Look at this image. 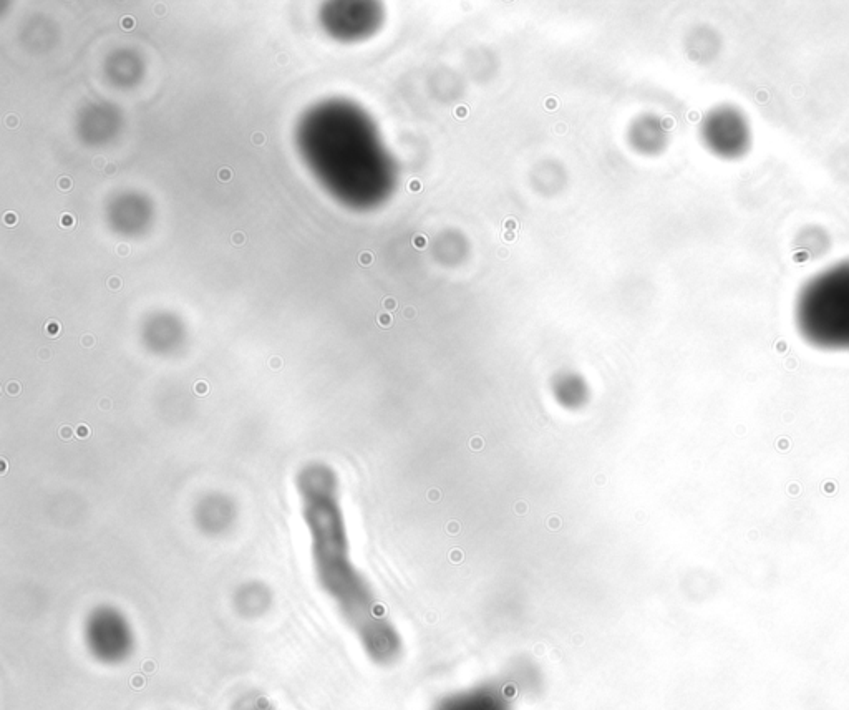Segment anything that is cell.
Here are the masks:
<instances>
[{
    "instance_id": "obj_1",
    "label": "cell",
    "mask_w": 849,
    "mask_h": 710,
    "mask_svg": "<svg viewBox=\"0 0 849 710\" xmlns=\"http://www.w3.org/2000/svg\"><path fill=\"white\" fill-rule=\"evenodd\" d=\"M795 319L810 346L849 352V259L826 268L801 287Z\"/></svg>"
},
{
    "instance_id": "obj_2",
    "label": "cell",
    "mask_w": 849,
    "mask_h": 710,
    "mask_svg": "<svg viewBox=\"0 0 849 710\" xmlns=\"http://www.w3.org/2000/svg\"><path fill=\"white\" fill-rule=\"evenodd\" d=\"M85 647L103 667H120L135 654V634L127 619L115 609H98L85 626Z\"/></svg>"
},
{
    "instance_id": "obj_3",
    "label": "cell",
    "mask_w": 849,
    "mask_h": 710,
    "mask_svg": "<svg viewBox=\"0 0 849 710\" xmlns=\"http://www.w3.org/2000/svg\"><path fill=\"white\" fill-rule=\"evenodd\" d=\"M702 140L715 156L723 160H740L752 150V123L735 105L712 108L702 122Z\"/></svg>"
},
{
    "instance_id": "obj_4",
    "label": "cell",
    "mask_w": 849,
    "mask_h": 710,
    "mask_svg": "<svg viewBox=\"0 0 849 710\" xmlns=\"http://www.w3.org/2000/svg\"><path fill=\"white\" fill-rule=\"evenodd\" d=\"M433 710H513V699L505 684L488 681L453 692Z\"/></svg>"
},
{
    "instance_id": "obj_5",
    "label": "cell",
    "mask_w": 849,
    "mask_h": 710,
    "mask_svg": "<svg viewBox=\"0 0 849 710\" xmlns=\"http://www.w3.org/2000/svg\"><path fill=\"white\" fill-rule=\"evenodd\" d=\"M229 710H279L272 704L269 697L261 692H244L238 699H234Z\"/></svg>"
},
{
    "instance_id": "obj_6",
    "label": "cell",
    "mask_w": 849,
    "mask_h": 710,
    "mask_svg": "<svg viewBox=\"0 0 849 710\" xmlns=\"http://www.w3.org/2000/svg\"><path fill=\"white\" fill-rule=\"evenodd\" d=\"M75 224H77V219H75L73 214H62V218H60V226H62V228H73Z\"/></svg>"
},
{
    "instance_id": "obj_7",
    "label": "cell",
    "mask_w": 849,
    "mask_h": 710,
    "mask_svg": "<svg viewBox=\"0 0 849 710\" xmlns=\"http://www.w3.org/2000/svg\"><path fill=\"white\" fill-rule=\"evenodd\" d=\"M219 181H223V183H228L233 178V171L231 168H221L218 173Z\"/></svg>"
},
{
    "instance_id": "obj_8",
    "label": "cell",
    "mask_w": 849,
    "mask_h": 710,
    "mask_svg": "<svg viewBox=\"0 0 849 710\" xmlns=\"http://www.w3.org/2000/svg\"><path fill=\"white\" fill-rule=\"evenodd\" d=\"M4 223L7 224V226H15V224L19 223V216L15 213H5Z\"/></svg>"
},
{
    "instance_id": "obj_9",
    "label": "cell",
    "mask_w": 849,
    "mask_h": 710,
    "mask_svg": "<svg viewBox=\"0 0 849 710\" xmlns=\"http://www.w3.org/2000/svg\"><path fill=\"white\" fill-rule=\"evenodd\" d=\"M135 25H136V20L133 19V17H130V15H127V17H123V19H122L123 29L133 30V29H135Z\"/></svg>"
},
{
    "instance_id": "obj_10",
    "label": "cell",
    "mask_w": 849,
    "mask_h": 710,
    "mask_svg": "<svg viewBox=\"0 0 849 710\" xmlns=\"http://www.w3.org/2000/svg\"><path fill=\"white\" fill-rule=\"evenodd\" d=\"M47 332H49V336H59L60 332V324L59 322H49L47 324Z\"/></svg>"
},
{
    "instance_id": "obj_11",
    "label": "cell",
    "mask_w": 849,
    "mask_h": 710,
    "mask_svg": "<svg viewBox=\"0 0 849 710\" xmlns=\"http://www.w3.org/2000/svg\"><path fill=\"white\" fill-rule=\"evenodd\" d=\"M72 186H73V183H72V180H70V178H67V176H64V178H60V180H59L60 190H62V191L72 190Z\"/></svg>"
},
{
    "instance_id": "obj_12",
    "label": "cell",
    "mask_w": 849,
    "mask_h": 710,
    "mask_svg": "<svg viewBox=\"0 0 849 710\" xmlns=\"http://www.w3.org/2000/svg\"><path fill=\"white\" fill-rule=\"evenodd\" d=\"M93 166H95L97 170H107V160H105L103 156H97V158L93 160Z\"/></svg>"
},
{
    "instance_id": "obj_13",
    "label": "cell",
    "mask_w": 849,
    "mask_h": 710,
    "mask_svg": "<svg viewBox=\"0 0 849 710\" xmlns=\"http://www.w3.org/2000/svg\"><path fill=\"white\" fill-rule=\"evenodd\" d=\"M5 125L9 128H17L19 118L15 117V115H9V117L5 118Z\"/></svg>"
},
{
    "instance_id": "obj_14",
    "label": "cell",
    "mask_w": 849,
    "mask_h": 710,
    "mask_svg": "<svg viewBox=\"0 0 849 710\" xmlns=\"http://www.w3.org/2000/svg\"><path fill=\"white\" fill-rule=\"evenodd\" d=\"M244 241H246V236H244L243 233L233 234V243L236 244V246H238V244H244Z\"/></svg>"
},
{
    "instance_id": "obj_15",
    "label": "cell",
    "mask_w": 849,
    "mask_h": 710,
    "mask_svg": "<svg viewBox=\"0 0 849 710\" xmlns=\"http://www.w3.org/2000/svg\"><path fill=\"white\" fill-rule=\"evenodd\" d=\"M253 142L254 145H262V143L266 142V137L262 133H254Z\"/></svg>"
},
{
    "instance_id": "obj_16",
    "label": "cell",
    "mask_w": 849,
    "mask_h": 710,
    "mask_svg": "<svg viewBox=\"0 0 849 710\" xmlns=\"http://www.w3.org/2000/svg\"><path fill=\"white\" fill-rule=\"evenodd\" d=\"M108 286L112 287V289H120L122 287V279L112 278L108 281Z\"/></svg>"
},
{
    "instance_id": "obj_17",
    "label": "cell",
    "mask_w": 849,
    "mask_h": 710,
    "mask_svg": "<svg viewBox=\"0 0 849 710\" xmlns=\"http://www.w3.org/2000/svg\"><path fill=\"white\" fill-rule=\"evenodd\" d=\"M117 251L118 254H122V256H127V254L130 253V248H128L127 244H120V246H118Z\"/></svg>"
},
{
    "instance_id": "obj_18",
    "label": "cell",
    "mask_w": 849,
    "mask_h": 710,
    "mask_svg": "<svg viewBox=\"0 0 849 710\" xmlns=\"http://www.w3.org/2000/svg\"><path fill=\"white\" fill-rule=\"evenodd\" d=\"M105 171H107V175H113V173L117 171V168H115V165H112V163H110V165L107 166V170Z\"/></svg>"
},
{
    "instance_id": "obj_19",
    "label": "cell",
    "mask_w": 849,
    "mask_h": 710,
    "mask_svg": "<svg viewBox=\"0 0 849 710\" xmlns=\"http://www.w3.org/2000/svg\"><path fill=\"white\" fill-rule=\"evenodd\" d=\"M360 259H362V263H364V264H369V263H370V256H369V254H362V258H360Z\"/></svg>"
},
{
    "instance_id": "obj_20",
    "label": "cell",
    "mask_w": 849,
    "mask_h": 710,
    "mask_svg": "<svg viewBox=\"0 0 849 710\" xmlns=\"http://www.w3.org/2000/svg\"><path fill=\"white\" fill-rule=\"evenodd\" d=\"M277 60H279V64H281V65H286V64H287V57H286V55H281V57H279V59H277Z\"/></svg>"
},
{
    "instance_id": "obj_21",
    "label": "cell",
    "mask_w": 849,
    "mask_h": 710,
    "mask_svg": "<svg viewBox=\"0 0 849 710\" xmlns=\"http://www.w3.org/2000/svg\"><path fill=\"white\" fill-rule=\"evenodd\" d=\"M83 341H85V342H83V344H85V346H90V344H92L93 339H92V337H85V339H83Z\"/></svg>"
},
{
    "instance_id": "obj_22",
    "label": "cell",
    "mask_w": 849,
    "mask_h": 710,
    "mask_svg": "<svg viewBox=\"0 0 849 710\" xmlns=\"http://www.w3.org/2000/svg\"><path fill=\"white\" fill-rule=\"evenodd\" d=\"M155 12L158 15H163V14H165V9H161V7H160V9H156Z\"/></svg>"
}]
</instances>
